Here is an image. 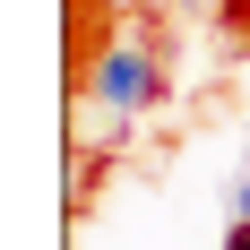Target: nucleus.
<instances>
[{
	"label": "nucleus",
	"mask_w": 250,
	"mask_h": 250,
	"mask_svg": "<svg viewBox=\"0 0 250 250\" xmlns=\"http://www.w3.org/2000/svg\"><path fill=\"white\" fill-rule=\"evenodd\" d=\"M86 95H95V104H112V112L129 121V112H147V104L164 95V69H155V52H138V43H112L95 69H86Z\"/></svg>",
	"instance_id": "nucleus-1"
},
{
	"label": "nucleus",
	"mask_w": 250,
	"mask_h": 250,
	"mask_svg": "<svg viewBox=\"0 0 250 250\" xmlns=\"http://www.w3.org/2000/svg\"><path fill=\"white\" fill-rule=\"evenodd\" d=\"M225 250H250V216H233V225H225Z\"/></svg>",
	"instance_id": "nucleus-2"
},
{
	"label": "nucleus",
	"mask_w": 250,
	"mask_h": 250,
	"mask_svg": "<svg viewBox=\"0 0 250 250\" xmlns=\"http://www.w3.org/2000/svg\"><path fill=\"white\" fill-rule=\"evenodd\" d=\"M233 216H250V181H242V190H233Z\"/></svg>",
	"instance_id": "nucleus-3"
}]
</instances>
